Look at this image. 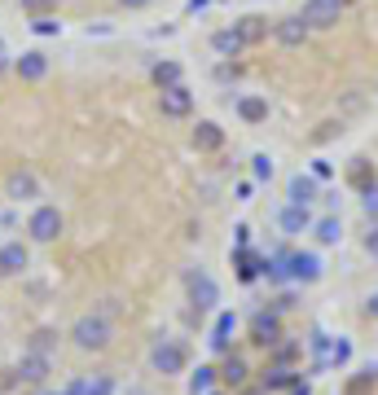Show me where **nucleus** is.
I'll use <instances>...</instances> for the list:
<instances>
[{
  "label": "nucleus",
  "mask_w": 378,
  "mask_h": 395,
  "mask_svg": "<svg viewBox=\"0 0 378 395\" xmlns=\"http://www.w3.org/2000/svg\"><path fill=\"white\" fill-rule=\"evenodd\" d=\"M70 342H75L80 352H106L110 342H115V325H110V316H102V312L80 316V321L70 325Z\"/></svg>",
  "instance_id": "1"
},
{
  "label": "nucleus",
  "mask_w": 378,
  "mask_h": 395,
  "mask_svg": "<svg viewBox=\"0 0 378 395\" xmlns=\"http://www.w3.org/2000/svg\"><path fill=\"white\" fill-rule=\"evenodd\" d=\"M149 364H154L163 378L185 374V364H189V347H185L181 338H159V342H154V352H149Z\"/></svg>",
  "instance_id": "2"
},
{
  "label": "nucleus",
  "mask_w": 378,
  "mask_h": 395,
  "mask_svg": "<svg viewBox=\"0 0 378 395\" xmlns=\"http://www.w3.org/2000/svg\"><path fill=\"white\" fill-rule=\"evenodd\" d=\"M185 290H189V303H194L198 312H216L220 285H216V277H211L207 268H189V273H185Z\"/></svg>",
  "instance_id": "3"
},
{
  "label": "nucleus",
  "mask_w": 378,
  "mask_h": 395,
  "mask_svg": "<svg viewBox=\"0 0 378 395\" xmlns=\"http://www.w3.org/2000/svg\"><path fill=\"white\" fill-rule=\"evenodd\" d=\"M62 228H66V220H62V211H58V206H36V211H31V220H27L31 242H58Z\"/></svg>",
  "instance_id": "4"
},
{
  "label": "nucleus",
  "mask_w": 378,
  "mask_h": 395,
  "mask_svg": "<svg viewBox=\"0 0 378 395\" xmlns=\"http://www.w3.org/2000/svg\"><path fill=\"white\" fill-rule=\"evenodd\" d=\"M299 18L308 22V31H330V26L343 18V5H339V0H308Z\"/></svg>",
  "instance_id": "5"
},
{
  "label": "nucleus",
  "mask_w": 378,
  "mask_h": 395,
  "mask_svg": "<svg viewBox=\"0 0 378 395\" xmlns=\"http://www.w3.org/2000/svg\"><path fill=\"white\" fill-rule=\"evenodd\" d=\"M286 273H290V281H299V285L321 281V255H313V251L290 255V259H286Z\"/></svg>",
  "instance_id": "6"
},
{
  "label": "nucleus",
  "mask_w": 378,
  "mask_h": 395,
  "mask_svg": "<svg viewBox=\"0 0 378 395\" xmlns=\"http://www.w3.org/2000/svg\"><path fill=\"white\" fill-rule=\"evenodd\" d=\"M159 110H163L167 119H185V115L194 110V93H189L185 84H176V88H163V93H159Z\"/></svg>",
  "instance_id": "7"
},
{
  "label": "nucleus",
  "mask_w": 378,
  "mask_h": 395,
  "mask_svg": "<svg viewBox=\"0 0 378 395\" xmlns=\"http://www.w3.org/2000/svg\"><path fill=\"white\" fill-rule=\"evenodd\" d=\"M251 338H256L260 347H277V342H282V321H277V312H256L251 316Z\"/></svg>",
  "instance_id": "8"
},
{
  "label": "nucleus",
  "mask_w": 378,
  "mask_h": 395,
  "mask_svg": "<svg viewBox=\"0 0 378 395\" xmlns=\"http://www.w3.org/2000/svg\"><path fill=\"white\" fill-rule=\"evenodd\" d=\"M5 194H9L14 202H36V198H40V180H36V172H14V176L5 180Z\"/></svg>",
  "instance_id": "9"
},
{
  "label": "nucleus",
  "mask_w": 378,
  "mask_h": 395,
  "mask_svg": "<svg viewBox=\"0 0 378 395\" xmlns=\"http://www.w3.org/2000/svg\"><path fill=\"white\" fill-rule=\"evenodd\" d=\"M286 198H290V206H308V202H317V176L295 172V176L286 180Z\"/></svg>",
  "instance_id": "10"
},
{
  "label": "nucleus",
  "mask_w": 378,
  "mask_h": 395,
  "mask_svg": "<svg viewBox=\"0 0 378 395\" xmlns=\"http://www.w3.org/2000/svg\"><path fill=\"white\" fill-rule=\"evenodd\" d=\"M27 263H31V255H27V246H22V242L0 246V277H18V273H27Z\"/></svg>",
  "instance_id": "11"
},
{
  "label": "nucleus",
  "mask_w": 378,
  "mask_h": 395,
  "mask_svg": "<svg viewBox=\"0 0 378 395\" xmlns=\"http://www.w3.org/2000/svg\"><path fill=\"white\" fill-rule=\"evenodd\" d=\"M224 145V127L220 123H211V119H203L194 127V149H203V154H216Z\"/></svg>",
  "instance_id": "12"
},
{
  "label": "nucleus",
  "mask_w": 378,
  "mask_h": 395,
  "mask_svg": "<svg viewBox=\"0 0 378 395\" xmlns=\"http://www.w3.org/2000/svg\"><path fill=\"white\" fill-rule=\"evenodd\" d=\"M18 378H22V382H31V386L48 382V356L27 352V356H22V364H18Z\"/></svg>",
  "instance_id": "13"
},
{
  "label": "nucleus",
  "mask_w": 378,
  "mask_h": 395,
  "mask_svg": "<svg viewBox=\"0 0 378 395\" xmlns=\"http://www.w3.org/2000/svg\"><path fill=\"white\" fill-rule=\"evenodd\" d=\"M238 119H242V123H264V119H268V101H264L260 93H242V97H238Z\"/></svg>",
  "instance_id": "14"
},
{
  "label": "nucleus",
  "mask_w": 378,
  "mask_h": 395,
  "mask_svg": "<svg viewBox=\"0 0 378 395\" xmlns=\"http://www.w3.org/2000/svg\"><path fill=\"white\" fill-rule=\"evenodd\" d=\"M273 31H277V40H282L286 48H299V44L308 40V22H304V18H282Z\"/></svg>",
  "instance_id": "15"
},
{
  "label": "nucleus",
  "mask_w": 378,
  "mask_h": 395,
  "mask_svg": "<svg viewBox=\"0 0 378 395\" xmlns=\"http://www.w3.org/2000/svg\"><path fill=\"white\" fill-rule=\"evenodd\" d=\"M14 70H18V79H44L48 75V58L40 48H31V53H22V58L14 62Z\"/></svg>",
  "instance_id": "16"
},
{
  "label": "nucleus",
  "mask_w": 378,
  "mask_h": 395,
  "mask_svg": "<svg viewBox=\"0 0 378 395\" xmlns=\"http://www.w3.org/2000/svg\"><path fill=\"white\" fill-rule=\"evenodd\" d=\"M277 224H282V233H286V237H299V233L313 224V220H308V206H286L282 216H277Z\"/></svg>",
  "instance_id": "17"
},
{
  "label": "nucleus",
  "mask_w": 378,
  "mask_h": 395,
  "mask_svg": "<svg viewBox=\"0 0 378 395\" xmlns=\"http://www.w3.org/2000/svg\"><path fill=\"white\" fill-rule=\"evenodd\" d=\"M295 382H299V374H295V369L277 364V369H264V382H260V391H290Z\"/></svg>",
  "instance_id": "18"
},
{
  "label": "nucleus",
  "mask_w": 378,
  "mask_h": 395,
  "mask_svg": "<svg viewBox=\"0 0 378 395\" xmlns=\"http://www.w3.org/2000/svg\"><path fill=\"white\" fill-rule=\"evenodd\" d=\"M233 31H238V40H242V44H260V40L268 36V22L251 14V18H242V22L233 26Z\"/></svg>",
  "instance_id": "19"
},
{
  "label": "nucleus",
  "mask_w": 378,
  "mask_h": 395,
  "mask_svg": "<svg viewBox=\"0 0 378 395\" xmlns=\"http://www.w3.org/2000/svg\"><path fill=\"white\" fill-rule=\"evenodd\" d=\"M233 325H238L233 312H220V316H216V330H211V347H216V352H229V334H233Z\"/></svg>",
  "instance_id": "20"
},
{
  "label": "nucleus",
  "mask_w": 378,
  "mask_h": 395,
  "mask_svg": "<svg viewBox=\"0 0 378 395\" xmlns=\"http://www.w3.org/2000/svg\"><path fill=\"white\" fill-rule=\"evenodd\" d=\"M211 48H216V53H224V58H233V53H242L246 44L238 40V31L229 26V31H216V36H211Z\"/></svg>",
  "instance_id": "21"
},
{
  "label": "nucleus",
  "mask_w": 378,
  "mask_h": 395,
  "mask_svg": "<svg viewBox=\"0 0 378 395\" xmlns=\"http://www.w3.org/2000/svg\"><path fill=\"white\" fill-rule=\"evenodd\" d=\"M317 237H321L325 246L343 242V220H339V216H325V220H317Z\"/></svg>",
  "instance_id": "22"
},
{
  "label": "nucleus",
  "mask_w": 378,
  "mask_h": 395,
  "mask_svg": "<svg viewBox=\"0 0 378 395\" xmlns=\"http://www.w3.org/2000/svg\"><path fill=\"white\" fill-rule=\"evenodd\" d=\"M75 386H80V395H115V378H106V374H97V378H80Z\"/></svg>",
  "instance_id": "23"
},
{
  "label": "nucleus",
  "mask_w": 378,
  "mask_h": 395,
  "mask_svg": "<svg viewBox=\"0 0 378 395\" xmlns=\"http://www.w3.org/2000/svg\"><path fill=\"white\" fill-rule=\"evenodd\" d=\"M154 84H159V93L176 88V84H181V66H176V62H159L154 66Z\"/></svg>",
  "instance_id": "24"
},
{
  "label": "nucleus",
  "mask_w": 378,
  "mask_h": 395,
  "mask_svg": "<svg viewBox=\"0 0 378 395\" xmlns=\"http://www.w3.org/2000/svg\"><path fill=\"white\" fill-rule=\"evenodd\" d=\"M220 378L229 382V386H242V382H246V364H242L238 356H229V360H224V369H220Z\"/></svg>",
  "instance_id": "25"
},
{
  "label": "nucleus",
  "mask_w": 378,
  "mask_h": 395,
  "mask_svg": "<svg viewBox=\"0 0 378 395\" xmlns=\"http://www.w3.org/2000/svg\"><path fill=\"white\" fill-rule=\"evenodd\" d=\"M211 382H216V369H198V374L189 378V395H211Z\"/></svg>",
  "instance_id": "26"
},
{
  "label": "nucleus",
  "mask_w": 378,
  "mask_h": 395,
  "mask_svg": "<svg viewBox=\"0 0 378 395\" xmlns=\"http://www.w3.org/2000/svg\"><path fill=\"white\" fill-rule=\"evenodd\" d=\"M347 360H352V342H347V338H335V342H330V364L343 369Z\"/></svg>",
  "instance_id": "27"
},
{
  "label": "nucleus",
  "mask_w": 378,
  "mask_h": 395,
  "mask_svg": "<svg viewBox=\"0 0 378 395\" xmlns=\"http://www.w3.org/2000/svg\"><path fill=\"white\" fill-rule=\"evenodd\" d=\"M251 176H256V180H273V158L256 154V158H251Z\"/></svg>",
  "instance_id": "28"
},
{
  "label": "nucleus",
  "mask_w": 378,
  "mask_h": 395,
  "mask_svg": "<svg viewBox=\"0 0 378 395\" xmlns=\"http://www.w3.org/2000/svg\"><path fill=\"white\" fill-rule=\"evenodd\" d=\"M53 342H58V334H53V330H36V334H31V352L48 356V347H53Z\"/></svg>",
  "instance_id": "29"
},
{
  "label": "nucleus",
  "mask_w": 378,
  "mask_h": 395,
  "mask_svg": "<svg viewBox=\"0 0 378 395\" xmlns=\"http://www.w3.org/2000/svg\"><path fill=\"white\" fill-rule=\"evenodd\" d=\"M369 163H365V158H357V163H352V184H357V189H369Z\"/></svg>",
  "instance_id": "30"
},
{
  "label": "nucleus",
  "mask_w": 378,
  "mask_h": 395,
  "mask_svg": "<svg viewBox=\"0 0 378 395\" xmlns=\"http://www.w3.org/2000/svg\"><path fill=\"white\" fill-rule=\"evenodd\" d=\"M31 31H36V36H58V31H62V22H53L48 14H40V18L31 22Z\"/></svg>",
  "instance_id": "31"
},
{
  "label": "nucleus",
  "mask_w": 378,
  "mask_h": 395,
  "mask_svg": "<svg viewBox=\"0 0 378 395\" xmlns=\"http://www.w3.org/2000/svg\"><path fill=\"white\" fill-rule=\"evenodd\" d=\"M361 206H365V216H369V220L378 216V184H369V189H361Z\"/></svg>",
  "instance_id": "32"
},
{
  "label": "nucleus",
  "mask_w": 378,
  "mask_h": 395,
  "mask_svg": "<svg viewBox=\"0 0 378 395\" xmlns=\"http://www.w3.org/2000/svg\"><path fill=\"white\" fill-rule=\"evenodd\" d=\"M313 352H317V360H321V364H330V338H325L321 330L313 334Z\"/></svg>",
  "instance_id": "33"
},
{
  "label": "nucleus",
  "mask_w": 378,
  "mask_h": 395,
  "mask_svg": "<svg viewBox=\"0 0 378 395\" xmlns=\"http://www.w3.org/2000/svg\"><path fill=\"white\" fill-rule=\"evenodd\" d=\"M18 5L27 9V14H36V18H40V14H48V9H53L58 0H18Z\"/></svg>",
  "instance_id": "34"
},
{
  "label": "nucleus",
  "mask_w": 378,
  "mask_h": 395,
  "mask_svg": "<svg viewBox=\"0 0 378 395\" xmlns=\"http://www.w3.org/2000/svg\"><path fill=\"white\" fill-rule=\"evenodd\" d=\"M365 255H369V259H378V224L365 233Z\"/></svg>",
  "instance_id": "35"
},
{
  "label": "nucleus",
  "mask_w": 378,
  "mask_h": 395,
  "mask_svg": "<svg viewBox=\"0 0 378 395\" xmlns=\"http://www.w3.org/2000/svg\"><path fill=\"white\" fill-rule=\"evenodd\" d=\"M313 176H317V180H330V163H325V158H317V163H313Z\"/></svg>",
  "instance_id": "36"
},
{
  "label": "nucleus",
  "mask_w": 378,
  "mask_h": 395,
  "mask_svg": "<svg viewBox=\"0 0 378 395\" xmlns=\"http://www.w3.org/2000/svg\"><path fill=\"white\" fill-rule=\"evenodd\" d=\"M119 5H123V9H145L149 0H119Z\"/></svg>",
  "instance_id": "37"
},
{
  "label": "nucleus",
  "mask_w": 378,
  "mask_h": 395,
  "mask_svg": "<svg viewBox=\"0 0 378 395\" xmlns=\"http://www.w3.org/2000/svg\"><path fill=\"white\" fill-rule=\"evenodd\" d=\"M290 395H313V391H308V382H295V386H290Z\"/></svg>",
  "instance_id": "38"
},
{
  "label": "nucleus",
  "mask_w": 378,
  "mask_h": 395,
  "mask_svg": "<svg viewBox=\"0 0 378 395\" xmlns=\"http://www.w3.org/2000/svg\"><path fill=\"white\" fill-rule=\"evenodd\" d=\"M365 307H369V316H378V290L369 295V303H365Z\"/></svg>",
  "instance_id": "39"
},
{
  "label": "nucleus",
  "mask_w": 378,
  "mask_h": 395,
  "mask_svg": "<svg viewBox=\"0 0 378 395\" xmlns=\"http://www.w3.org/2000/svg\"><path fill=\"white\" fill-rule=\"evenodd\" d=\"M211 5V0H189V9H207Z\"/></svg>",
  "instance_id": "40"
},
{
  "label": "nucleus",
  "mask_w": 378,
  "mask_h": 395,
  "mask_svg": "<svg viewBox=\"0 0 378 395\" xmlns=\"http://www.w3.org/2000/svg\"><path fill=\"white\" fill-rule=\"evenodd\" d=\"M246 395H268V391H246Z\"/></svg>",
  "instance_id": "41"
},
{
  "label": "nucleus",
  "mask_w": 378,
  "mask_h": 395,
  "mask_svg": "<svg viewBox=\"0 0 378 395\" xmlns=\"http://www.w3.org/2000/svg\"><path fill=\"white\" fill-rule=\"evenodd\" d=\"M339 5H352V0H339Z\"/></svg>",
  "instance_id": "42"
},
{
  "label": "nucleus",
  "mask_w": 378,
  "mask_h": 395,
  "mask_svg": "<svg viewBox=\"0 0 378 395\" xmlns=\"http://www.w3.org/2000/svg\"><path fill=\"white\" fill-rule=\"evenodd\" d=\"M44 395H58V391H44Z\"/></svg>",
  "instance_id": "43"
},
{
  "label": "nucleus",
  "mask_w": 378,
  "mask_h": 395,
  "mask_svg": "<svg viewBox=\"0 0 378 395\" xmlns=\"http://www.w3.org/2000/svg\"><path fill=\"white\" fill-rule=\"evenodd\" d=\"M0 70H5V62H0Z\"/></svg>",
  "instance_id": "44"
}]
</instances>
